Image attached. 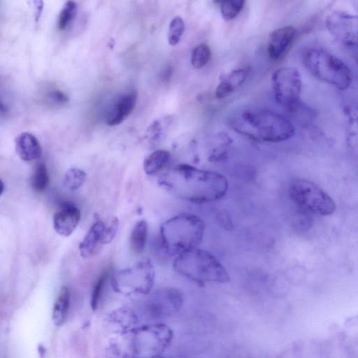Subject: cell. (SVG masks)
Wrapping results in <instances>:
<instances>
[{"label": "cell", "mask_w": 358, "mask_h": 358, "mask_svg": "<svg viewBox=\"0 0 358 358\" xmlns=\"http://www.w3.org/2000/svg\"><path fill=\"white\" fill-rule=\"evenodd\" d=\"M159 183L175 196L196 204L220 200L229 189L222 174L187 164H178L164 173Z\"/></svg>", "instance_id": "cell-1"}, {"label": "cell", "mask_w": 358, "mask_h": 358, "mask_svg": "<svg viewBox=\"0 0 358 358\" xmlns=\"http://www.w3.org/2000/svg\"><path fill=\"white\" fill-rule=\"evenodd\" d=\"M231 127L239 134L258 142L279 143L290 139L295 132L284 115L262 108H247L236 113Z\"/></svg>", "instance_id": "cell-2"}, {"label": "cell", "mask_w": 358, "mask_h": 358, "mask_svg": "<svg viewBox=\"0 0 358 358\" xmlns=\"http://www.w3.org/2000/svg\"><path fill=\"white\" fill-rule=\"evenodd\" d=\"M203 221L195 214L181 213L166 220L159 229V248L166 256L176 257L196 248L203 240Z\"/></svg>", "instance_id": "cell-3"}, {"label": "cell", "mask_w": 358, "mask_h": 358, "mask_svg": "<svg viewBox=\"0 0 358 358\" xmlns=\"http://www.w3.org/2000/svg\"><path fill=\"white\" fill-rule=\"evenodd\" d=\"M176 272L199 285L226 283L230 280L228 271L210 252L199 247L188 250L175 257Z\"/></svg>", "instance_id": "cell-4"}, {"label": "cell", "mask_w": 358, "mask_h": 358, "mask_svg": "<svg viewBox=\"0 0 358 358\" xmlns=\"http://www.w3.org/2000/svg\"><path fill=\"white\" fill-rule=\"evenodd\" d=\"M302 63L313 77L339 90H347L352 83V73L348 66L324 48H307L302 55Z\"/></svg>", "instance_id": "cell-5"}, {"label": "cell", "mask_w": 358, "mask_h": 358, "mask_svg": "<svg viewBox=\"0 0 358 358\" xmlns=\"http://www.w3.org/2000/svg\"><path fill=\"white\" fill-rule=\"evenodd\" d=\"M127 334L125 356L128 358L161 356L173 338V330L163 322L136 327Z\"/></svg>", "instance_id": "cell-6"}, {"label": "cell", "mask_w": 358, "mask_h": 358, "mask_svg": "<svg viewBox=\"0 0 358 358\" xmlns=\"http://www.w3.org/2000/svg\"><path fill=\"white\" fill-rule=\"evenodd\" d=\"M155 271L152 262L144 258L133 266L118 270L111 275L113 290L126 296L148 295L155 282Z\"/></svg>", "instance_id": "cell-7"}, {"label": "cell", "mask_w": 358, "mask_h": 358, "mask_svg": "<svg viewBox=\"0 0 358 358\" xmlns=\"http://www.w3.org/2000/svg\"><path fill=\"white\" fill-rule=\"evenodd\" d=\"M291 201L300 209L318 215H330L336 210L333 199L315 182L301 178L292 179L288 186Z\"/></svg>", "instance_id": "cell-8"}, {"label": "cell", "mask_w": 358, "mask_h": 358, "mask_svg": "<svg viewBox=\"0 0 358 358\" xmlns=\"http://www.w3.org/2000/svg\"><path fill=\"white\" fill-rule=\"evenodd\" d=\"M184 304L182 292L176 287H166L155 290L140 306V313L145 320L162 322L178 313Z\"/></svg>", "instance_id": "cell-9"}, {"label": "cell", "mask_w": 358, "mask_h": 358, "mask_svg": "<svg viewBox=\"0 0 358 358\" xmlns=\"http://www.w3.org/2000/svg\"><path fill=\"white\" fill-rule=\"evenodd\" d=\"M271 80L275 101L289 110L294 109L302 88L299 71L294 67H282L274 71Z\"/></svg>", "instance_id": "cell-10"}, {"label": "cell", "mask_w": 358, "mask_h": 358, "mask_svg": "<svg viewBox=\"0 0 358 358\" xmlns=\"http://www.w3.org/2000/svg\"><path fill=\"white\" fill-rule=\"evenodd\" d=\"M329 34L349 49L358 47V16L344 10L331 12L325 20Z\"/></svg>", "instance_id": "cell-11"}, {"label": "cell", "mask_w": 358, "mask_h": 358, "mask_svg": "<svg viewBox=\"0 0 358 358\" xmlns=\"http://www.w3.org/2000/svg\"><path fill=\"white\" fill-rule=\"evenodd\" d=\"M137 97L136 90L125 92L116 96L105 113L106 124L115 126L123 122L135 108Z\"/></svg>", "instance_id": "cell-12"}, {"label": "cell", "mask_w": 358, "mask_h": 358, "mask_svg": "<svg viewBox=\"0 0 358 358\" xmlns=\"http://www.w3.org/2000/svg\"><path fill=\"white\" fill-rule=\"evenodd\" d=\"M297 36L295 27L288 25L272 31L268 38L266 50L273 61L283 58L294 44Z\"/></svg>", "instance_id": "cell-13"}, {"label": "cell", "mask_w": 358, "mask_h": 358, "mask_svg": "<svg viewBox=\"0 0 358 358\" xmlns=\"http://www.w3.org/2000/svg\"><path fill=\"white\" fill-rule=\"evenodd\" d=\"M80 218L79 209L72 204H66L53 216V228L62 236H69L77 227Z\"/></svg>", "instance_id": "cell-14"}, {"label": "cell", "mask_w": 358, "mask_h": 358, "mask_svg": "<svg viewBox=\"0 0 358 358\" xmlns=\"http://www.w3.org/2000/svg\"><path fill=\"white\" fill-rule=\"evenodd\" d=\"M138 317L132 310L122 307L111 312L106 318L110 329L121 334H127L136 327Z\"/></svg>", "instance_id": "cell-15"}, {"label": "cell", "mask_w": 358, "mask_h": 358, "mask_svg": "<svg viewBox=\"0 0 358 358\" xmlns=\"http://www.w3.org/2000/svg\"><path fill=\"white\" fill-rule=\"evenodd\" d=\"M15 148L17 155L24 162L38 159L42 148L36 137L29 132H22L15 138Z\"/></svg>", "instance_id": "cell-16"}, {"label": "cell", "mask_w": 358, "mask_h": 358, "mask_svg": "<svg viewBox=\"0 0 358 358\" xmlns=\"http://www.w3.org/2000/svg\"><path fill=\"white\" fill-rule=\"evenodd\" d=\"M105 229L106 224L99 220L91 226L79 244V252L83 258H88L96 253L99 245H102Z\"/></svg>", "instance_id": "cell-17"}, {"label": "cell", "mask_w": 358, "mask_h": 358, "mask_svg": "<svg viewBox=\"0 0 358 358\" xmlns=\"http://www.w3.org/2000/svg\"><path fill=\"white\" fill-rule=\"evenodd\" d=\"M70 300L69 289L66 286H62L52 307V320L55 325L61 326L64 323L69 310Z\"/></svg>", "instance_id": "cell-18"}, {"label": "cell", "mask_w": 358, "mask_h": 358, "mask_svg": "<svg viewBox=\"0 0 358 358\" xmlns=\"http://www.w3.org/2000/svg\"><path fill=\"white\" fill-rule=\"evenodd\" d=\"M171 155L165 150H156L143 160V170L147 175H154L164 169L169 164Z\"/></svg>", "instance_id": "cell-19"}, {"label": "cell", "mask_w": 358, "mask_h": 358, "mask_svg": "<svg viewBox=\"0 0 358 358\" xmlns=\"http://www.w3.org/2000/svg\"><path fill=\"white\" fill-rule=\"evenodd\" d=\"M171 122V116L164 117L154 121L145 131L144 136L145 143L150 147L157 144L163 138Z\"/></svg>", "instance_id": "cell-20"}, {"label": "cell", "mask_w": 358, "mask_h": 358, "mask_svg": "<svg viewBox=\"0 0 358 358\" xmlns=\"http://www.w3.org/2000/svg\"><path fill=\"white\" fill-rule=\"evenodd\" d=\"M148 227L145 220H139L134 225L129 236L131 250L136 254L142 253L148 239Z\"/></svg>", "instance_id": "cell-21"}, {"label": "cell", "mask_w": 358, "mask_h": 358, "mask_svg": "<svg viewBox=\"0 0 358 358\" xmlns=\"http://www.w3.org/2000/svg\"><path fill=\"white\" fill-rule=\"evenodd\" d=\"M31 186L36 192H43L46 190L50 184V176L47 166L40 163L35 167L31 176Z\"/></svg>", "instance_id": "cell-22"}, {"label": "cell", "mask_w": 358, "mask_h": 358, "mask_svg": "<svg viewBox=\"0 0 358 358\" xmlns=\"http://www.w3.org/2000/svg\"><path fill=\"white\" fill-rule=\"evenodd\" d=\"M86 172L79 168L69 169L64 177V186L71 191L78 189L87 180Z\"/></svg>", "instance_id": "cell-23"}, {"label": "cell", "mask_w": 358, "mask_h": 358, "mask_svg": "<svg viewBox=\"0 0 358 358\" xmlns=\"http://www.w3.org/2000/svg\"><path fill=\"white\" fill-rule=\"evenodd\" d=\"M77 10V3L73 1H67L64 3L57 21L59 30H64L71 23L76 15Z\"/></svg>", "instance_id": "cell-24"}, {"label": "cell", "mask_w": 358, "mask_h": 358, "mask_svg": "<svg viewBox=\"0 0 358 358\" xmlns=\"http://www.w3.org/2000/svg\"><path fill=\"white\" fill-rule=\"evenodd\" d=\"M185 24L183 19L180 16L174 17L170 22L167 40L171 46H175L180 41L182 36L185 32Z\"/></svg>", "instance_id": "cell-25"}, {"label": "cell", "mask_w": 358, "mask_h": 358, "mask_svg": "<svg viewBox=\"0 0 358 358\" xmlns=\"http://www.w3.org/2000/svg\"><path fill=\"white\" fill-rule=\"evenodd\" d=\"M211 55L210 49L206 43L196 45L191 54V64L195 69H201L206 65Z\"/></svg>", "instance_id": "cell-26"}, {"label": "cell", "mask_w": 358, "mask_h": 358, "mask_svg": "<svg viewBox=\"0 0 358 358\" xmlns=\"http://www.w3.org/2000/svg\"><path fill=\"white\" fill-rule=\"evenodd\" d=\"M245 1L243 0L224 1L220 3V12L225 20L235 18L244 7Z\"/></svg>", "instance_id": "cell-27"}, {"label": "cell", "mask_w": 358, "mask_h": 358, "mask_svg": "<svg viewBox=\"0 0 358 358\" xmlns=\"http://www.w3.org/2000/svg\"><path fill=\"white\" fill-rule=\"evenodd\" d=\"M108 275V270L106 269L101 272L92 288L90 305L92 310H96L99 306L104 285Z\"/></svg>", "instance_id": "cell-28"}, {"label": "cell", "mask_w": 358, "mask_h": 358, "mask_svg": "<svg viewBox=\"0 0 358 358\" xmlns=\"http://www.w3.org/2000/svg\"><path fill=\"white\" fill-rule=\"evenodd\" d=\"M248 75V70L238 69L224 75L221 80L225 81L231 85L235 90L240 86L245 80Z\"/></svg>", "instance_id": "cell-29"}, {"label": "cell", "mask_w": 358, "mask_h": 358, "mask_svg": "<svg viewBox=\"0 0 358 358\" xmlns=\"http://www.w3.org/2000/svg\"><path fill=\"white\" fill-rule=\"evenodd\" d=\"M120 221L118 217H114L108 226H106L105 231L102 239V245L110 243L117 232Z\"/></svg>", "instance_id": "cell-30"}, {"label": "cell", "mask_w": 358, "mask_h": 358, "mask_svg": "<svg viewBox=\"0 0 358 358\" xmlns=\"http://www.w3.org/2000/svg\"><path fill=\"white\" fill-rule=\"evenodd\" d=\"M234 89L228 83L221 80L215 90V96L218 99L224 98L233 92Z\"/></svg>", "instance_id": "cell-31"}, {"label": "cell", "mask_w": 358, "mask_h": 358, "mask_svg": "<svg viewBox=\"0 0 358 358\" xmlns=\"http://www.w3.org/2000/svg\"><path fill=\"white\" fill-rule=\"evenodd\" d=\"M48 96L52 101L57 104H64L69 101L68 96L57 90L50 92Z\"/></svg>", "instance_id": "cell-32"}, {"label": "cell", "mask_w": 358, "mask_h": 358, "mask_svg": "<svg viewBox=\"0 0 358 358\" xmlns=\"http://www.w3.org/2000/svg\"><path fill=\"white\" fill-rule=\"evenodd\" d=\"M34 3L35 4L36 7L35 17L36 21H37L41 16V13H42L43 3L42 1H34Z\"/></svg>", "instance_id": "cell-33"}, {"label": "cell", "mask_w": 358, "mask_h": 358, "mask_svg": "<svg viewBox=\"0 0 358 358\" xmlns=\"http://www.w3.org/2000/svg\"><path fill=\"white\" fill-rule=\"evenodd\" d=\"M351 121L352 125L358 130V109L352 113Z\"/></svg>", "instance_id": "cell-34"}, {"label": "cell", "mask_w": 358, "mask_h": 358, "mask_svg": "<svg viewBox=\"0 0 358 358\" xmlns=\"http://www.w3.org/2000/svg\"><path fill=\"white\" fill-rule=\"evenodd\" d=\"M355 60L358 62V47L350 49Z\"/></svg>", "instance_id": "cell-35"}, {"label": "cell", "mask_w": 358, "mask_h": 358, "mask_svg": "<svg viewBox=\"0 0 358 358\" xmlns=\"http://www.w3.org/2000/svg\"><path fill=\"white\" fill-rule=\"evenodd\" d=\"M1 195H2L3 194L4 188H5V186H4V184H3V181H2V180H1Z\"/></svg>", "instance_id": "cell-36"}, {"label": "cell", "mask_w": 358, "mask_h": 358, "mask_svg": "<svg viewBox=\"0 0 358 358\" xmlns=\"http://www.w3.org/2000/svg\"><path fill=\"white\" fill-rule=\"evenodd\" d=\"M152 358H166V357H164L161 355V356H157V357H152Z\"/></svg>", "instance_id": "cell-37"}]
</instances>
